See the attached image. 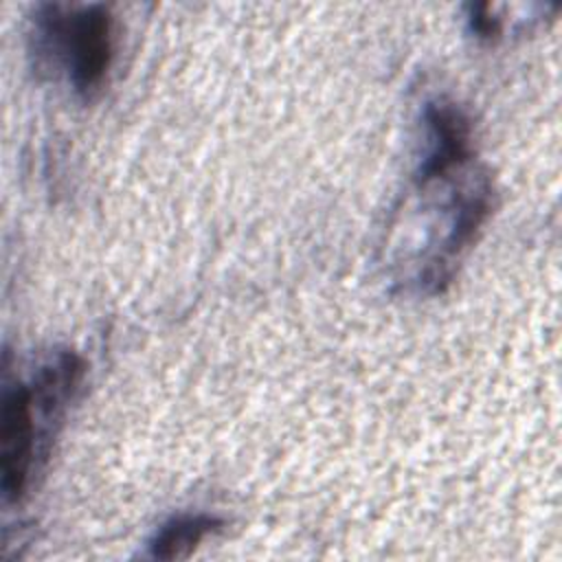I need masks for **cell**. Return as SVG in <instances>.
<instances>
[{
    "mask_svg": "<svg viewBox=\"0 0 562 562\" xmlns=\"http://www.w3.org/2000/svg\"><path fill=\"white\" fill-rule=\"evenodd\" d=\"M37 37L48 55L64 64L77 92L90 97L101 88L114 53V24L103 4H46L37 18Z\"/></svg>",
    "mask_w": 562,
    "mask_h": 562,
    "instance_id": "1",
    "label": "cell"
},
{
    "mask_svg": "<svg viewBox=\"0 0 562 562\" xmlns=\"http://www.w3.org/2000/svg\"><path fill=\"white\" fill-rule=\"evenodd\" d=\"M33 406L35 402L31 386L18 382L4 389L0 415V485L7 501H18L26 492L33 474V463L40 454Z\"/></svg>",
    "mask_w": 562,
    "mask_h": 562,
    "instance_id": "2",
    "label": "cell"
},
{
    "mask_svg": "<svg viewBox=\"0 0 562 562\" xmlns=\"http://www.w3.org/2000/svg\"><path fill=\"white\" fill-rule=\"evenodd\" d=\"M222 520L209 514H180L167 520L149 540V555L158 560L187 558L209 533L217 531Z\"/></svg>",
    "mask_w": 562,
    "mask_h": 562,
    "instance_id": "3",
    "label": "cell"
}]
</instances>
